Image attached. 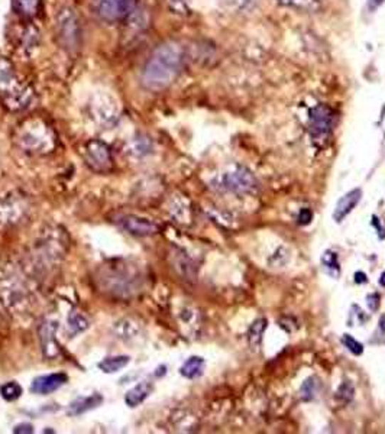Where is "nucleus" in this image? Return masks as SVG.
Masks as SVG:
<instances>
[{
  "instance_id": "1",
  "label": "nucleus",
  "mask_w": 385,
  "mask_h": 434,
  "mask_svg": "<svg viewBox=\"0 0 385 434\" xmlns=\"http://www.w3.org/2000/svg\"><path fill=\"white\" fill-rule=\"evenodd\" d=\"M184 48L177 41H168L156 48L143 65L141 85L145 90L158 93L168 89L181 72Z\"/></svg>"
},
{
  "instance_id": "2",
  "label": "nucleus",
  "mask_w": 385,
  "mask_h": 434,
  "mask_svg": "<svg viewBox=\"0 0 385 434\" xmlns=\"http://www.w3.org/2000/svg\"><path fill=\"white\" fill-rule=\"evenodd\" d=\"M0 97L13 112L26 109L33 100V92L19 80L12 63L5 58H0Z\"/></svg>"
},
{
  "instance_id": "3",
  "label": "nucleus",
  "mask_w": 385,
  "mask_h": 434,
  "mask_svg": "<svg viewBox=\"0 0 385 434\" xmlns=\"http://www.w3.org/2000/svg\"><path fill=\"white\" fill-rule=\"evenodd\" d=\"M21 149L31 153H48L55 148V134L43 119H29L15 136Z\"/></svg>"
},
{
  "instance_id": "4",
  "label": "nucleus",
  "mask_w": 385,
  "mask_h": 434,
  "mask_svg": "<svg viewBox=\"0 0 385 434\" xmlns=\"http://www.w3.org/2000/svg\"><path fill=\"white\" fill-rule=\"evenodd\" d=\"M103 291L110 293L114 297H129L141 284L139 272L134 271L128 264L107 266L106 272L100 277Z\"/></svg>"
},
{
  "instance_id": "5",
  "label": "nucleus",
  "mask_w": 385,
  "mask_h": 434,
  "mask_svg": "<svg viewBox=\"0 0 385 434\" xmlns=\"http://www.w3.org/2000/svg\"><path fill=\"white\" fill-rule=\"evenodd\" d=\"M55 29L58 43L68 53H74L80 47L82 26L77 13L71 8H63L55 16Z\"/></svg>"
},
{
  "instance_id": "6",
  "label": "nucleus",
  "mask_w": 385,
  "mask_h": 434,
  "mask_svg": "<svg viewBox=\"0 0 385 434\" xmlns=\"http://www.w3.org/2000/svg\"><path fill=\"white\" fill-rule=\"evenodd\" d=\"M212 187L219 191L246 194L252 192L258 187V181L254 174L245 167H235L234 170L217 175L212 181Z\"/></svg>"
},
{
  "instance_id": "7",
  "label": "nucleus",
  "mask_w": 385,
  "mask_h": 434,
  "mask_svg": "<svg viewBox=\"0 0 385 434\" xmlns=\"http://www.w3.org/2000/svg\"><path fill=\"white\" fill-rule=\"evenodd\" d=\"M94 13L104 22H124L136 11L138 0H92Z\"/></svg>"
},
{
  "instance_id": "8",
  "label": "nucleus",
  "mask_w": 385,
  "mask_h": 434,
  "mask_svg": "<svg viewBox=\"0 0 385 434\" xmlns=\"http://www.w3.org/2000/svg\"><path fill=\"white\" fill-rule=\"evenodd\" d=\"M90 113L99 126L109 129L119 119V106L110 94L96 93L90 103Z\"/></svg>"
},
{
  "instance_id": "9",
  "label": "nucleus",
  "mask_w": 385,
  "mask_h": 434,
  "mask_svg": "<svg viewBox=\"0 0 385 434\" xmlns=\"http://www.w3.org/2000/svg\"><path fill=\"white\" fill-rule=\"evenodd\" d=\"M336 122V113L327 104H318L310 112L309 132L316 143H323L330 136Z\"/></svg>"
},
{
  "instance_id": "10",
  "label": "nucleus",
  "mask_w": 385,
  "mask_h": 434,
  "mask_svg": "<svg viewBox=\"0 0 385 434\" xmlns=\"http://www.w3.org/2000/svg\"><path fill=\"white\" fill-rule=\"evenodd\" d=\"M85 161L90 170L99 174L109 173L113 168L112 151L106 142L90 141L85 148Z\"/></svg>"
},
{
  "instance_id": "11",
  "label": "nucleus",
  "mask_w": 385,
  "mask_h": 434,
  "mask_svg": "<svg viewBox=\"0 0 385 434\" xmlns=\"http://www.w3.org/2000/svg\"><path fill=\"white\" fill-rule=\"evenodd\" d=\"M57 330H58V322L51 320V319H47L40 327V340H41L43 354H44V358H47L48 361L57 359L61 354V347L55 337Z\"/></svg>"
},
{
  "instance_id": "12",
  "label": "nucleus",
  "mask_w": 385,
  "mask_h": 434,
  "mask_svg": "<svg viewBox=\"0 0 385 434\" xmlns=\"http://www.w3.org/2000/svg\"><path fill=\"white\" fill-rule=\"evenodd\" d=\"M118 223L125 232L134 236H139V238H143V236H152L160 232V226L156 222L135 215L122 216L118 220Z\"/></svg>"
},
{
  "instance_id": "13",
  "label": "nucleus",
  "mask_w": 385,
  "mask_h": 434,
  "mask_svg": "<svg viewBox=\"0 0 385 434\" xmlns=\"http://www.w3.org/2000/svg\"><path fill=\"white\" fill-rule=\"evenodd\" d=\"M68 382V375L64 372L36 376L31 384V392L36 396H50Z\"/></svg>"
},
{
  "instance_id": "14",
  "label": "nucleus",
  "mask_w": 385,
  "mask_h": 434,
  "mask_svg": "<svg viewBox=\"0 0 385 434\" xmlns=\"http://www.w3.org/2000/svg\"><path fill=\"white\" fill-rule=\"evenodd\" d=\"M361 199H362V190H359V188H355V190H351L349 192H346L342 197V199L336 203V207H335V212H333L335 222L340 223L346 216L352 213V210L358 206Z\"/></svg>"
},
{
  "instance_id": "15",
  "label": "nucleus",
  "mask_w": 385,
  "mask_h": 434,
  "mask_svg": "<svg viewBox=\"0 0 385 434\" xmlns=\"http://www.w3.org/2000/svg\"><path fill=\"white\" fill-rule=\"evenodd\" d=\"M102 403H103V397L100 396V394H92V396L79 397V398H75L72 403H70L67 408V414L71 417L82 416L90 410L97 408L99 406H102Z\"/></svg>"
},
{
  "instance_id": "16",
  "label": "nucleus",
  "mask_w": 385,
  "mask_h": 434,
  "mask_svg": "<svg viewBox=\"0 0 385 434\" xmlns=\"http://www.w3.org/2000/svg\"><path fill=\"white\" fill-rule=\"evenodd\" d=\"M153 386L151 382L148 381H142L139 384H136L135 386H132L125 396V404L131 408H135V407H139L152 392Z\"/></svg>"
},
{
  "instance_id": "17",
  "label": "nucleus",
  "mask_w": 385,
  "mask_h": 434,
  "mask_svg": "<svg viewBox=\"0 0 385 434\" xmlns=\"http://www.w3.org/2000/svg\"><path fill=\"white\" fill-rule=\"evenodd\" d=\"M153 149L152 141L151 138L145 136V135H138L135 136L132 141H129V143L125 148V152L134 158V160H142V158L148 156Z\"/></svg>"
},
{
  "instance_id": "18",
  "label": "nucleus",
  "mask_w": 385,
  "mask_h": 434,
  "mask_svg": "<svg viewBox=\"0 0 385 434\" xmlns=\"http://www.w3.org/2000/svg\"><path fill=\"white\" fill-rule=\"evenodd\" d=\"M25 209L21 202L16 200H6L0 205V226L12 224L18 222V219L23 215Z\"/></svg>"
},
{
  "instance_id": "19",
  "label": "nucleus",
  "mask_w": 385,
  "mask_h": 434,
  "mask_svg": "<svg viewBox=\"0 0 385 434\" xmlns=\"http://www.w3.org/2000/svg\"><path fill=\"white\" fill-rule=\"evenodd\" d=\"M113 332L116 333L118 339L129 342V340H134L139 336L141 326L132 319H121L119 322L114 323Z\"/></svg>"
},
{
  "instance_id": "20",
  "label": "nucleus",
  "mask_w": 385,
  "mask_h": 434,
  "mask_svg": "<svg viewBox=\"0 0 385 434\" xmlns=\"http://www.w3.org/2000/svg\"><path fill=\"white\" fill-rule=\"evenodd\" d=\"M67 326H68L71 336H77V335L86 332L90 327V320L87 319V315L83 311L74 308L68 313Z\"/></svg>"
},
{
  "instance_id": "21",
  "label": "nucleus",
  "mask_w": 385,
  "mask_h": 434,
  "mask_svg": "<svg viewBox=\"0 0 385 434\" xmlns=\"http://www.w3.org/2000/svg\"><path fill=\"white\" fill-rule=\"evenodd\" d=\"M131 362L129 357H125V354H116V357H107L103 361L99 362V369L104 374H116L121 372L122 369H125Z\"/></svg>"
},
{
  "instance_id": "22",
  "label": "nucleus",
  "mask_w": 385,
  "mask_h": 434,
  "mask_svg": "<svg viewBox=\"0 0 385 434\" xmlns=\"http://www.w3.org/2000/svg\"><path fill=\"white\" fill-rule=\"evenodd\" d=\"M205 371V359L200 357L188 358L180 368V374L187 379H196Z\"/></svg>"
},
{
  "instance_id": "23",
  "label": "nucleus",
  "mask_w": 385,
  "mask_h": 434,
  "mask_svg": "<svg viewBox=\"0 0 385 434\" xmlns=\"http://www.w3.org/2000/svg\"><path fill=\"white\" fill-rule=\"evenodd\" d=\"M13 9L23 18H32L38 13L41 0H12Z\"/></svg>"
},
{
  "instance_id": "24",
  "label": "nucleus",
  "mask_w": 385,
  "mask_h": 434,
  "mask_svg": "<svg viewBox=\"0 0 385 434\" xmlns=\"http://www.w3.org/2000/svg\"><path fill=\"white\" fill-rule=\"evenodd\" d=\"M266 325H268V322L265 319H258L251 325V327L248 330V342H249L251 347L259 349L261 342H262V336L266 330Z\"/></svg>"
},
{
  "instance_id": "25",
  "label": "nucleus",
  "mask_w": 385,
  "mask_h": 434,
  "mask_svg": "<svg viewBox=\"0 0 385 434\" xmlns=\"http://www.w3.org/2000/svg\"><path fill=\"white\" fill-rule=\"evenodd\" d=\"M320 391V381L316 376H312L309 379H305L304 384L301 385L300 396L303 401H312L316 398V396Z\"/></svg>"
},
{
  "instance_id": "26",
  "label": "nucleus",
  "mask_w": 385,
  "mask_h": 434,
  "mask_svg": "<svg viewBox=\"0 0 385 434\" xmlns=\"http://www.w3.org/2000/svg\"><path fill=\"white\" fill-rule=\"evenodd\" d=\"M22 392H23V389L16 381L6 382V384L0 386V396H2V398L5 401H9V403L16 401L22 396Z\"/></svg>"
},
{
  "instance_id": "27",
  "label": "nucleus",
  "mask_w": 385,
  "mask_h": 434,
  "mask_svg": "<svg viewBox=\"0 0 385 434\" xmlns=\"http://www.w3.org/2000/svg\"><path fill=\"white\" fill-rule=\"evenodd\" d=\"M278 2L286 5V6L297 8V9H301V11H309V12L318 11L319 6H320L319 0H278Z\"/></svg>"
},
{
  "instance_id": "28",
  "label": "nucleus",
  "mask_w": 385,
  "mask_h": 434,
  "mask_svg": "<svg viewBox=\"0 0 385 434\" xmlns=\"http://www.w3.org/2000/svg\"><path fill=\"white\" fill-rule=\"evenodd\" d=\"M322 264L326 268V271L330 275H333V277H337V275L340 273V265H339V261H337V255L335 252L326 251L322 256Z\"/></svg>"
},
{
  "instance_id": "29",
  "label": "nucleus",
  "mask_w": 385,
  "mask_h": 434,
  "mask_svg": "<svg viewBox=\"0 0 385 434\" xmlns=\"http://www.w3.org/2000/svg\"><path fill=\"white\" fill-rule=\"evenodd\" d=\"M354 394H355L354 385L349 381H346L339 386L336 392V398L343 404H349L354 400Z\"/></svg>"
},
{
  "instance_id": "30",
  "label": "nucleus",
  "mask_w": 385,
  "mask_h": 434,
  "mask_svg": "<svg viewBox=\"0 0 385 434\" xmlns=\"http://www.w3.org/2000/svg\"><path fill=\"white\" fill-rule=\"evenodd\" d=\"M23 48L25 50H33L38 45V39H40V33H38V29L35 26H29L26 28V31L23 32Z\"/></svg>"
},
{
  "instance_id": "31",
  "label": "nucleus",
  "mask_w": 385,
  "mask_h": 434,
  "mask_svg": "<svg viewBox=\"0 0 385 434\" xmlns=\"http://www.w3.org/2000/svg\"><path fill=\"white\" fill-rule=\"evenodd\" d=\"M342 343L345 345V347L348 349L352 354H355V357H359V354L364 353V346H362L357 339H354V337L349 336V335H343Z\"/></svg>"
},
{
  "instance_id": "32",
  "label": "nucleus",
  "mask_w": 385,
  "mask_h": 434,
  "mask_svg": "<svg viewBox=\"0 0 385 434\" xmlns=\"http://www.w3.org/2000/svg\"><path fill=\"white\" fill-rule=\"evenodd\" d=\"M251 2H252V0H222L223 6L227 11H232V12H241V11L246 9Z\"/></svg>"
},
{
  "instance_id": "33",
  "label": "nucleus",
  "mask_w": 385,
  "mask_h": 434,
  "mask_svg": "<svg viewBox=\"0 0 385 434\" xmlns=\"http://www.w3.org/2000/svg\"><path fill=\"white\" fill-rule=\"evenodd\" d=\"M297 220H298V223H300L301 226L309 224V223L313 220V212H312L310 209H303V210L300 212Z\"/></svg>"
},
{
  "instance_id": "34",
  "label": "nucleus",
  "mask_w": 385,
  "mask_h": 434,
  "mask_svg": "<svg viewBox=\"0 0 385 434\" xmlns=\"http://www.w3.org/2000/svg\"><path fill=\"white\" fill-rule=\"evenodd\" d=\"M168 5L177 13H184L187 11V2H185V0H168Z\"/></svg>"
},
{
  "instance_id": "35",
  "label": "nucleus",
  "mask_w": 385,
  "mask_h": 434,
  "mask_svg": "<svg viewBox=\"0 0 385 434\" xmlns=\"http://www.w3.org/2000/svg\"><path fill=\"white\" fill-rule=\"evenodd\" d=\"M13 433H33V425L28 424V423H23V424H18L15 428H13Z\"/></svg>"
},
{
  "instance_id": "36",
  "label": "nucleus",
  "mask_w": 385,
  "mask_h": 434,
  "mask_svg": "<svg viewBox=\"0 0 385 434\" xmlns=\"http://www.w3.org/2000/svg\"><path fill=\"white\" fill-rule=\"evenodd\" d=\"M385 2V0H368V6H369V9H376V8H379L382 4Z\"/></svg>"
},
{
  "instance_id": "37",
  "label": "nucleus",
  "mask_w": 385,
  "mask_h": 434,
  "mask_svg": "<svg viewBox=\"0 0 385 434\" xmlns=\"http://www.w3.org/2000/svg\"><path fill=\"white\" fill-rule=\"evenodd\" d=\"M355 277H357V280H355V281H357L358 284H361V283H364V284H365V283H368V280H367V275H365L364 272H357V273H355Z\"/></svg>"
},
{
  "instance_id": "38",
  "label": "nucleus",
  "mask_w": 385,
  "mask_h": 434,
  "mask_svg": "<svg viewBox=\"0 0 385 434\" xmlns=\"http://www.w3.org/2000/svg\"><path fill=\"white\" fill-rule=\"evenodd\" d=\"M379 284L382 286V287H385V272L381 275V280H379Z\"/></svg>"
}]
</instances>
